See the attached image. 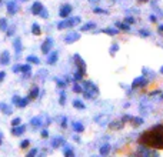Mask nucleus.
<instances>
[{"instance_id": "a18cd8bd", "label": "nucleus", "mask_w": 163, "mask_h": 157, "mask_svg": "<svg viewBox=\"0 0 163 157\" xmlns=\"http://www.w3.org/2000/svg\"><path fill=\"white\" fill-rule=\"evenodd\" d=\"M39 16H41L43 19H47V17H49V12H47V9L43 7V10L40 12V14H39Z\"/></svg>"}, {"instance_id": "f03ea898", "label": "nucleus", "mask_w": 163, "mask_h": 157, "mask_svg": "<svg viewBox=\"0 0 163 157\" xmlns=\"http://www.w3.org/2000/svg\"><path fill=\"white\" fill-rule=\"evenodd\" d=\"M82 22L80 16H69V17H65V20L59 22L57 23V29L59 30H63V29H70V27H74L77 26L79 23Z\"/></svg>"}, {"instance_id": "1a4fd4ad", "label": "nucleus", "mask_w": 163, "mask_h": 157, "mask_svg": "<svg viewBox=\"0 0 163 157\" xmlns=\"http://www.w3.org/2000/svg\"><path fill=\"white\" fill-rule=\"evenodd\" d=\"M17 12H19V4H17V1L16 0H10L7 3V14L13 16V14H16Z\"/></svg>"}, {"instance_id": "c9c22d12", "label": "nucleus", "mask_w": 163, "mask_h": 157, "mask_svg": "<svg viewBox=\"0 0 163 157\" xmlns=\"http://www.w3.org/2000/svg\"><path fill=\"white\" fill-rule=\"evenodd\" d=\"M59 103H60V106H65L66 104V93L63 90L60 91V100H59Z\"/></svg>"}, {"instance_id": "4468645a", "label": "nucleus", "mask_w": 163, "mask_h": 157, "mask_svg": "<svg viewBox=\"0 0 163 157\" xmlns=\"http://www.w3.org/2000/svg\"><path fill=\"white\" fill-rule=\"evenodd\" d=\"M41 10H43V4H41L40 1H34L32 4V13L34 16H39Z\"/></svg>"}, {"instance_id": "a211bd4d", "label": "nucleus", "mask_w": 163, "mask_h": 157, "mask_svg": "<svg viewBox=\"0 0 163 157\" xmlns=\"http://www.w3.org/2000/svg\"><path fill=\"white\" fill-rule=\"evenodd\" d=\"M102 33L107 34V36H116V34H119V29L117 27H106L102 30Z\"/></svg>"}, {"instance_id": "2eb2a0df", "label": "nucleus", "mask_w": 163, "mask_h": 157, "mask_svg": "<svg viewBox=\"0 0 163 157\" xmlns=\"http://www.w3.org/2000/svg\"><path fill=\"white\" fill-rule=\"evenodd\" d=\"M0 111L3 113V114H12L13 113V109L10 104H6V103H0Z\"/></svg>"}, {"instance_id": "bb28decb", "label": "nucleus", "mask_w": 163, "mask_h": 157, "mask_svg": "<svg viewBox=\"0 0 163 157\" xmlns=\"http://www.w3.org/2000/svg\"><path fill=\"white\" fill-rule=\"evenodd\" d=\"M26 61H29L32 64H40V59L37 57V56H32V54L26 57Z\"/></svg>"}, {"instance_id": "f3484780", "label": "nucleus", "mask_w": 163, "mask_h": 157, "mask_svg": "<svg viewBox=\"0 0 163 157\" xmlns=\"http://www.w3.org/2000/svg\"><path fill=\"white\" fill-rule=\"evenodd\" d=\"M30 124H32V127H34V129H40L41 126H43V120H41V117H33L32 120H30Z\"/></svg>"}, {"instance_id": "bf43d9fd", "label": "nucleus", "mask_w": 163, "mask_h": 157, "mask_svg": "<svg viewBox=\"0 0 163 157\" xmlns=\"http://www.w3.org/2000/svg\"><path fill=\"white\" fill-rule=\"evenodd\" d=\"M99 1H100V0H89V3H92V4H93V3L96 4V3H99Z\"/></svg>"}, {"instance_id": "b1692460", "label": "nucleus", "mask_w": 163, "mask_h": 157, "mask_svg": "<svg viewBox=\"0 0 163 157\" xmlns=\"http://www.w3.org/2000/svg\"><path fill=\"white\" fill-rule=\"evenodd\" d=\"M29 101H30V97H29V96H27V97H20V101H19L17 107H19V109L26 107V106L29 104Z\"/></svg>"}, {"instance_id": "a19ab883", "label": "nucleus", "mask_w": 163, "mask_h": 157, "mask_svg": "<svg viewBox=\"0 0 163 157\" xmlns=\"http://www.w3.org/2000/svg\"><path fill=\"white\" fill-rule=\"evenodd\" d=\"M15 30H16V27H15V26H12V27H7V30H6V34H7L9 37H12V36L15 34Z\"/></svg>"}, {"instance_id": "9b49d317", "label": "nucleus", "mask_w": 163, "mask_h": 157, "mask_svg": "<svg viewBox=\"0 0 163 157\" xmlns=\"http://www.w3.org/2000/svg\"><path fill=\"white\" fill-rule=\"evenodd\" d=\"M46 57H47L46 59L47 64H55L57 61V59H59V51H57V50H53V51H50Z\"/></svg>"}, {"instance_id": "3c124183", "label": "nucleus", "mask_w": 163, "mask_h": 157, "mask_svg": "<svg viewBox=\"0 0 163 157\" xmlns=\"http://www.w3.org/2000/svg\"><path fill=\"white\" fill-rule=\"evenodd\" d=\"M60 126L65 129V127H67V117H62V123H60Z\"/></svg>"}, {"instance_id": "7c9ffc66", "label": "nucleus", "mask_w": 163, "mask_h": 157, "mask_svg": "<svg viewBox=\"0 0 163 157\" xmlns=\"http://www.w3.org/2000/svg\"><path fill=\"white\" fill-rule=\"evenodd\" d=\"M7 19L6 17H1L0 19V32H6L7 30Z\"/></svg>"}, {"instance_id": "c756f323", "label": "nucleus", "mask_w": 163, "mask_h": 157, "mask_svg": "<svg viewBox=\"0 0 163 157\" xmlns=\"http://www.w3.org/2000/svg\"><path fill=\"white\" fill-rule=\"evenodd\" d=\"M73 77H74V80H76V82H82V80H83V77H84V72H82V70L77 69V70L74 72Z\"/></svg>"}, {"instance_id": "f257e3e1", "label": "nucleus", "mask_w": 163, "mask_h": 157, "mask_svg": "<svg viewBox=\"0 0 163 157\" xmlns=\"http://www.w3.org/2000/svg\"><path fill=\"white\" fill-rule=\"evenodd\" d=\"M139 143L147 147L163 149V126L156 124L150 130L142 133V136L139 137Z\"/></svg>"}, {"instance_id": "6ab92c4d", "label": "nucleus", "mask_w": 163, "mask_h": 157, "mask_svg": "<svg viewBox=\"0 0 163 157\" xmlns=\"http://www.w3.org/2000/svg\"><path fill=\"white\" fill-rule=\"evenodd\" d=\"M39 93H40L39 87H37V86H33L32 90H30V93H29V97H30V100H36V99H37V97H39Z\"/></svg>"}, {"instance_id": "e2e57ef3", "label": "nucleus", "mask_w": 163, "mask_h": 157, "mask_svg": "<svg viewBox=\"0 0 163 157\" xmlns=\"http://www.w3.org/2000/svg\"><path fill=\"white\" fill-rule=\"evenodd\" d=\"M160 100H163V93H160Z\"/></svg>"}, {"instance_id": "c03bdc74", "label": "nucleus", "mask_w": 163, "mask_h": 157, "mask_svg": "<svg viewBox=\"0 0 163 157\" xmlns=\"http://www.w3.org/2000/svg\"><path fill=\"white\" fill-rule=\"evenodd\" d=\"M19 101H20V96H17V94H15V96L12 97V103H13V104H15V106H16V107H17V104H19Z\"/></svg>"}, {"instance_id": "864d4df0", "label": "nucleus", "mask_w": 163, "mask_h": 157, "mask_svg": "<svg viewBox=\"0 0 163 157\" xmlns=\"http://www.w3.org/2000/svg\"><path fill=\"white\" fill-rule=\"evenodd\" d=\"M160 93H162L160 90H153V91H150V93H149V96H156V94H160Z\"/></svg>"}, {"instance_id": "20e7f679", "label": "nucleus", "mask_w": 163, "mask_h": 157, "mask_svg": "<svg viewBox=\"0 0 163 157\" xmlns=\"http://www.w3.org/2000/svg\"><path fill=\"white\" fill-rule=\"evenodd\" d=\"M53 41H55V40H53L52 37H46V39H44V41L41 43V53H43V54H46V56H47L50 51H52L53 44H55Z\"/></svg>"}, {"instance_id": "5701e85b", "label": "nucleus", "mask_w": 163, "mask_h": 157, "mask_svg": "<svg viewBox=\"0 0 163 157\" xmlns=\"http://www.w3.org/2000/svg\"><path fill=\"white\" fill-rule=\"evenodd\" d=\"M123 122L120 120V122H110V124H109V127L112 129V130H120L123 127Z\"/></svg>"}, {"instance_id": "9d476101", "label": "nucleus", "mask_w": 163, "mask_h": 157, "mask_svg": "<svg viewBox=\"0 0 163 157\" xmlns=\"http://www.w3.org/2000/svg\"><path fill=\"white\" fill-rule=\"evenodd\" d=\"M66 144V140L62 137V136H56L53 140H52V147L53 149H59V147H63Z\"/></svg>"}, {"instance_id": "0eeeda50", "label": "nucleus", "mask_w": 163, "mask_h": 157, "mask_svg": "<svg viewBox=\"0 0 163 157\" xmlns=\"http://www.w3.org/2000/svg\"><path fill=\"white\" fill-rule=\"evenodd\" d=\"M138 154H140V156H159L157 154V151H153V150L147 149V146H143V144H140V147L138 149Z\"/></svg>"}, {"instance_id": "ddd939ff", "label": "nucleus", "mask_w": 163, "mask_h": 157, "mask_svg": "<svg viewBox=\"0 0 163 157\" xmlns=\"http://www.w3.org/2000/svg\"><path fill=\"white\" fill-rule=\"evenodd\" d=\"M25 132H26V126H23V124H19V126L12 127V134L13 136H22Z\"/></svg>"}, {"instance_id": "f8f14e48", "label": "nucleus", "mask_w": 163, "mask_h": 157, "mask_svg": "<svg viewBox=\"0 0 163 157\" xmlns=\"http://www.w3.org/2000/svg\"><path fill=\"white\" fill-rule=\"evenodd\" d=\"M9 63H10V53L7 50H3L1 54H0V64L1 66H7Z\"/></svg>"}, {"instance_id": "8fccbe9b", "label": "nucleus", "mask_w": 163, "mask_h": 157, "mask_svg": "<svg viewBox=\"0 0 163 157\" xmlns=\"http://www.w3.org/2000/svg\"><path fill=\"white\" fill-rule=\"evenodd\" d=\"M12 70H13V73H20V64H15L12 67Z\"/></svg>"}, {"instance_id": "4be33fe9", "label": "nucleus", "mask_w": 163, "mask_h": 157, "mask_svg": "<svg viewBox=\"0 0 163 157\" xmlns=\"http://www.w3.org/2000/svg\"><path fill=\"white\" fill-rule=\"evenodd\" d=\"M96 27V23H93V22H89V23H86V25H83L80 27V32H89V30H93Z\"/></svg>"}, {"instance_id": "7ed1b4c3", "label": "nucleus", "mask_w": 163, "mask_h": 157, "mask_svg": "<svg viewBox=\"0 0 163 157\" xmlns=\"http://www.w3.org/2000/svg\"><path fill=\"white\" fill-rule=\"evenodd\" d=\"M147 84H149V79H146L145 76H138L133 83H132V89L133 90H136V89H142V87H146Z\"/></svg>"}, {"instance_id": "09e8293b", "label": "nucleus", "mask_w": 163, "mask_h": 157, "mask_svg": "<svg viewBox=\"0 0 163 157\" xmlns=\"http://www.w3.org/2000/svg\"><path fill=\"white\" fill-rule=\"evenodd\" d=\"M36 154H37V149H32L27 153V157H33V156H36Z\"/></svg>"}, {"instance_id": "79ce46f5", "label": "nucleus", "mask_w": 163, "mask_h": 157, "mask_svg": "<svg viewBox=\"0 0 163 157\" xmlns=\"http://www.w3.org/2000/svg\"><path fill=\"white\" fill-rule=\"evenodd\" d=\"M55 82H56V84L60 87V89H65L66 86V82H63V80H60V79H55Z\"/></svg>"}, {"instance_id": "0e129e2a", "label": "nucleus", "mask_w": 163, "mask_h": 157, "mask_svg": "<svg viewBox=\"0 0 163 157\" xmlns=\"http://www.w3.org/2000/svg\"><path fill=\"white\" fill-rule=\"evenodd\" d=\"M20 1H27V0H20Z\"/></svg>"}, {"instance_id": "473e14b6", "label": "nucleus", "mask_w": 163, "mask_h": 157, "mask_svg": "<svg viewBox=\"0 0 163 157\" xmlns=\"http://www.w3.org/2000/svg\"><path fill=\"white\" fill-rule=\"evenodd\" d=\"M73 149L72 147H69L67 144H65V156L66 157H73Z\"/></svg>"}, {"instance_id": "423d86ee", "label": "nucleus", "mask_w": 163, "mask_h": 157, "mask_svg": "<svg viewBox=\"0 0 163 157\" xmlns=\"http://www.w3.org/2000/svg\"><path fill=\"white\" fill-rule=\"evenodd\" d=\"M72 10H73L72 4L66 3V4H63L62 7L59 9V16L62 17V19H65V17H69V16H70V13H72Z\"/></svg>"}, {"instance_id": "6e6552de", "label": "nucleus", "mask_w": 163, "mask_h": 157, "mask_svg": "<svg viewBox=\"0 0 163 157\" xmlns=\"http://www.w3.org/2000/svg\"><path fill=\"white\" fill-rule=\"evenodd\" d=\"M73 61L76 63V66H77V69L79 70H82V72H84L86 73V63H84V60L76 53V54H73Z\"/></svg>"}, {"instance_id": "49530a36", "label": "nucleus", "mask_w": 163, "mask_h": 157, "mask_svg": "<svg viewBox=\"0 0 163 157\" xmlns=\"http://www.w3.org/2000/svg\"><path fill=\"white\" fill-rule=\"evenodd\" d=\"M40 136L43 139H47V137H49V130H47V129H43L40 132Z\"/></svg>"}, {"instance_id": "13d9d810", "label": "nucleus", "mask_w": 163, "mask_h": 157, "mask_svg": "<svg viewBox=\"0 0 163 157\" xmlns=\"http://www.w3.org/2000/svg\"><path fill=\"white\" fill-rule=\"evenodd\" d=\"M73 139H74V141H77V143H80V137H79V136H74Z\"/></svg>"}, {"instance_id": "052dcab7", "label": "nucleus", "mask_w": 163, "mask_h": 157, "mask_svg": "<svg viewBox=\"0 0 163 157\" xmlns=\"http://www.w3.org/2000/svg\"><path fill=\"white\" fill-rule=\"evenodd\" d=\"M1 141H3V136H1V133H0V144H1Z\"/></svg>"}, {"instance_id": "ea45409f", "label": "nucleus", "mask_w": 163, "mask_h": 157, "mask_svg": "<svg viewBox=\"0 0 163 157\" xmlns=\"http://www.w3.org/2000/svg\"><path fill=\"white\" fill-rule=\"evenodd\" d=\"M139 36H142V37H149V36H150V32L146 30V29H142V30H139Z\"/></svg>"}, {"instance_id": "c85d7f7f", "label": "nucleus", "mask_w": 163, "mask_h": 157, "mask_svg": "<svg viewBox=\"0 0 163 157\" xmlns=\"http://www.w3.org/2000/svg\"><path fill=\"white\" fill-rule=\"evenodd\" d=\"M32 72V63H26V64H20V73H27Z\"/></svg>"}, {"instance_id": "412c9836", "label": "nucleus", "mask_w": 163, "mask_h": 157, "mask_svg": "<svg viewBox=\"0 0 163 157\" xmlns=\"http://www.w3.org/2000/svg\"><path fill=\"white\" fill-rule=\"evenodd\" d=\"M72 129H73L76 133H82L84 130V126H83L80 122H73V123H72Z\"/></svg>"}, {"instance_id": "cd10ccee", "label": "nucleus", "mask_w": 163, "mask_h": 157, "mask_svg": "<svg viewBox=\"0 0 163 157\" xmlns=\"http://www.w3.org/2000/svg\"><path fill=\"white\" fill-rule=\"evenodd\" d=\"M32 33L34 34V36H39V34L41 33V27L39 23H33L32 25Z\"/></svg>"}, {"instance_id": "2f4dec72", "label": "nucleus", "mask_w": 163, "mask_h": 157, "mask_svg": "<svg viewBox=\"0 0 163 157\" xmlns=\"http://www.w3.org/2000/svg\"><path fill=\"white\" fill-rule=\"evenodd\" d=\"M117 51H119V44H117V43H113V44L110 46V49H109V54H110V56H114Z\"/></svg>"}, {"instance_id": "aec40b11", "label": "nucleus", "mask_w": 163, "mask_h": 157, "mask_svg": "<svg viewBox=\"0 0 163 157\" xmlns=\"http://www.w3.org/2000/svg\"><path fill=\"white\" fill-rule=\"evenodd\" d=\"M99 153H100V156H107V154L110 153V144H109V143L102 144V147H100V150H99Z\"/></svg>"}, {"instance_id": "72a5a7b5", "label": "nucleus", "mask_w": 163, "mask_h": 157, "mask_svg": "<svg viewBox=\"0 0 163 157\" xmlns=\"http://www.w3.org/2000/svg\"><path fill=\"white\" fill-rule=\"evenodd\" d=\"M93 13H96V14H107V10L105 9H100V7H93Z\"/></svg>"}, {"instance_id": "37998d69", "label": "nucleus", "mask_w": 163, "mask_h": 157, "mask_svg": "<svg viewBox=\"0 0 163 157\" xmlns=\"http://www.w3.org/2000/svg\"><path fill=\"white\" fill-rule=\"evenodd\" d=\"M124 22L127 23V25H133L136 20H135V17H132V16H126L124 17Z\"/></svg>"}, {"instance_id": "6e6d98bb", "label": "nucleus", "mask_w": 163, "mask_h": 157, "mask_svg": "<svg viewBox=\"0 0 163 157\" xmlns=\"http://www.w3.org/2000/svg\"><path fill=\"white\" fill-rule=\"evenodd\" d=\"M25 76V79H30V76H32V72H27V73H23Z\"/></svg>"}, {"instance_id": "f704fd0d", "label": "nucleus", "mask_w": 163, "mask_h": 157, "mask_svg": "<svg viewBox=\"0 0 163 157\" xmlns=\"http://www.w3.org/2000/svg\"><path fill=\"white\" fill-rule=\"evenodd\" d=\"M73 91L74 93H82L83 91V87H82V84H79V82H76L73 84Z\"/></svg>"}, {"instance_id": "a878e982", "label": "nucleus", "mask_w": 163, "mask_h": 157, "mask_svg": "<svg viewBox=\"0 0 163 157\" xmlns=\"http://www.w3.org/2000/svg\"><path fill=\"white\" fill-rule=\"evenodd\" d=\"M116 27H117V29H120V30H123V32H129V30H130V25H127L126 22H124V23L117 22V23H116Z\"/></svg>"}, {"instance_id": "de8ad7c7", "label": "nucleus", "mask_w": 163, "mask_h": 157, "mask_svg": "<svg viewBox=\"0 0 163 157\" xmlns=\"http://www.w3.org/2000/svg\"><path fill=\"white\" fill-rule=\"evenodd\" d=\"M132 120H133V117L129 116V114H124V116L122 117V122H123V123H126V122H132Z\"/></svg>"}, {"instance_id": "4d7b16f0", "label": "nucleus", "mask_w": 163, "mask_h": 157, "mask_svg": "<svg viewBox=\"0 0 163 157\" xmlns=\"http://www.w3.org/2000/svg\"><path fill=\"white\" fill-rule=\"evenodd\" d=\"M157 30H159V33H160V34H163V25L159 26V29H157Z\"/></svg>"}, {"instance_id": "603ef678", "label": "nucleus", "mask_w": 163, "mask_h": 157, "mask_svg": "<svg viewBox=\"0 0 163 157\" xmlns=\"http://www.w3.org/2000/svg\"><path fill=\"white\" fill-rule=\"evenodd\" d=\"M4 77H6V72H3V70H1V72H0V83L4 80Z\"/></svg>"}, {"instance_id": "39448f33", "label": "nucleus", "mask_w": 163, "mask_h": 157, "mask_svg": "<svg viewBox=\"0 0 163 157\" xmlns=\"http://www.w3.org/2000/svg\"><path fill=\"white\" fill-rule=\"evenodd\" d=\"M79 39H80V33H79V32H69V33L65 36V43L72 44V43H76Z\"/></svg>"}, {"instance_id": "dca6fc26", "label": "nucleus", "mask_w": 163, "mask_h": 157, "mask_svg": "<svg viewBox=\"0 0 163 157\" xmlns=\"http://www.w3.org/2000/svg\"><path fill=\"white\" fill-rule=\"evenodd\" d=\"M13 47L16 50V56H20V51H22V39L20 37H16L13 40Z\"/></svg>"}, {"instance_id": "4c0bfd02", "label": "nucleus", "mask_w": 163, "mask_h": 157, "mask_svg": "<svg viewBox=\"0 0 163 157\" xmlns=\"http://www.w3.org/2000/svg\"><path fill=\"white\" fill-rule=\"evenodd\" d=\"M10 124H12V127H15V126H19V124H22V119H20V117H15V119L10 122Z\"/></svg>"}, {"instance_id": "58836bf2", "label": "nucleus", "mask_w": 163, "mask_h": 157, "mask_svg": "<svg viewBox=\"0 0 163 157\" xmlns=\"http://www.w3.org/2000/svg\"><path fill=\"white\" fill-rule=\"evenodd\" d=\"M29 144H30V141L27 140V139H26V140H22L20 141V144H19V146H20V149H27V147H29Z\"/></svg>"}, {"instance_id": "680f3d73", "label": "nucleus", "mask_w": 163, "mask_h": 157, "mask_svg": "<svg viewBox=\"0 0 163 157\" xmlns=\"http://www.w3.org/2000/svg\"><path fill=\"white\" fill-rule=\"evenodd\" d=\"M160 73H162V75H163V66L160 67Z\"/></svg>"}, {"instance_id": "e433bc0d", "label": "nucleus", "mask_w": 163, "mask_h": 157, "mask_svg": "<svg viewBox=\"0 0 163 157\" xmlns=\"http://www.w3.org/2000/svg\"><path fill=\"white\" fill-rule=\"evenodd\" d=\"M132 123L135 124V126H140V124H143V119L142 117H133Z\"/></svg>"}, {"instance_id": "5fc2aeb1", "label": "nucleus", "mask_w": 163, "mask_h": 157, "mask_svg": "<svg viewBox=\"0 0 163 157\" xmlns=\"http://www.w3.org/2000/svg\"><path fill=\"white\" fill-rule=\"evenodd\" d=\"M149 20H150L152 23H156V16L155 14H150V16H149Z\"/></svg>"}, {"instance_id": "393cba45", "label": "nucleus", "mask_w": 163, "mask_h": 157, "mask_svg": "<svg viewBox=\"0 0 163 157\" xmlns=\"http://www.w3.org/2000/svg\"><path fill=\"white\" fill-rule=\"evenodd\" d=\"M73 107L77 109V110H83V109H86V106H84V103H83L82 100L74 99V100H73Z\"/></svg>"}]
</instances>
